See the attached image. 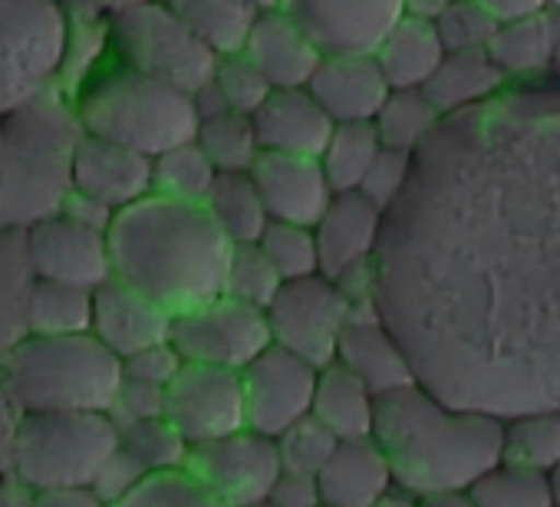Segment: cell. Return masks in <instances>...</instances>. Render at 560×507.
<instances>
[{"label":"cell","instance_id":"1","mask_svg":"<svg viewBox=\"0 0 560 507\" xmlns=\"http://www.w3.org/2000/svg\"><path fill=\"white\" fill-rule=\"evenodd\" d=\"M376 307L445 402L494 418L560 409V83L511 86L416 152Z\"/></svg>","mask_w":560,"mask_h":507},{"label":"cell","instance_id":"2","mask_svg":"<svg viewBox=\"0 0 560 507\" xmlns=\"http://www.w3.org/2000/svg\"><path fill=\"white\" fill-rule=\"evenodd\" d=\"M231 244L205 204L149 194L109 224L113 281L136 287L172 314L224 294Z\"/></svg>","mask_w":560,"mask_h":507},{"label":"cell","instance_id":"3","mask_svg":"<svg viewBox=\"0 0 560 507\" xmlns=\"http://www.w3.org/2000/svg\"><path fill=\"white\" fill-rule=\"evenodd\" d=\"M373 438L416 497L471 491L504 458V418L452 405L422 382L380 399Z\"/></svg>","mask_w":560,"mask_h":507},{"label":"cell","instance_id":"4","mask_svg":"<svg viewBox=\"0 0 560 507\" xmlns=\"http://www.w3.org/2000/svg\"><path fill=\"white\" fill-rule=\"evenodd\" d=\"M0 122H4L0 227L27 231L70 204L83 126L77 109L50 93Z\"/></svg>","mask_w":560,"mask_h":507},{"label":"cell","instance_id":"5","mask_svg":"<svg viewBox=\"0 0 560 507\" xmlns=\"http://www.w3.org/2000/svg\"><path fill=\"white\" fill-rule=\"evenodd\" d=\"M122 382V359L93 333H24L0 356V389L21 412L113 415Z\"/></svg>","mask_w":560,"mask_h":507},{"label":"cell","instance_id":"6","mask_svg":"<svg viewBox=\"0 0 560 507\" xmlns=\"http://www.w3.org/2000/svg\"><path fill=\"white\" fill-rule=\"evenodd\" d=\"M73 109L86 135L126 145L145 158H159L168 149L195 142L201 122L191 93L129 67L93 76L80 90Z\"/></svg>","mask_w":560,"mask_h":507},{"label":"cell","instance_id":"7","mask_svg":"<svg viewBox=\"0 0 560 507\" xmlns=\"http://www.w3.org/2000/svg\"><path fill=\"white\" fill-rule=\"evenodd\" d=\"M119 445L122 432L113 415L21 412L11 438V464L31 494L50 487H93Z\"/></svg>","mask_w":560,"mask_h":507},{"label":"cell","instance_id":"8","mask_svg":"<svg viewBox=\"0 0 560 507\" xmlns=\"http://www.w3.org/2000/svg\"><path fill=\"white\" fill-rule=\"evenodd\" d=\"M70 50L63 0H0V119L44 99Z\"/></svg>","mask_w":560,"mask_h":507},{"label":"cell","instance_id":"9","mask_svg":"<svg viewBox=\"0 0 560 507\" xmlns=\"http://www.w3.org/2000/svg\"><path fill=\"white\" fill-rule=\"evenodd\" d=\"M106 40L116 50L122 67L142 76L162 80L191 96L211 86L218 63H221V57L165 4V0L113 11L106 24Z\"/></svg>","mask_w":560,"mask_h":507},{"label":"cell","instance_id":"10","mask_svg":"<svg viewBox=\"0 0 560 507\" xmlns=\"http://www.w3.org/2000/svg\"><path fill=\"white\" fill-rule=\"evenodd\" d=\"M172 346L185 363L244 373L264 350L273 346V337L264 310L221 294L211 304L175 314Z\"/></svg>","mask_w":560,"mask_h":507},{"label":"cell","instance_id":"11","mask_svg":"<svg viewBox=\"0 0 560 507\" xmlns=\"http://www.w3.org/2000/svg\"><path fill=\"white\" fill-rule=\"evenodd\" d=\"M350 300L324 274L291 281L267 307L273 346H284L317 369L337 363L340 337L350 323Z\"/></svg>","mask_w":560,"mask_h":507},{"label":"cell","instance_id":"12","mask_svg":"<svg viewBox=\"0 0 560 507\" xmlns=\"http://www.w3.org/2000/svg\"><path fill=\"white\" fill-rule=\"evenodd\" d=\"M27 268L37 281L100 291L113 281L109 231L60 211L24 231Z\"/></svg>","mask_w":560,"mask_h":507},{"label":"cell","instance_id":"13","mask_svg":"<svg viewBox=\"0 0 560 507\" xmlns=\"http://www.w3.org/2000/svg\"><path fill=\"white\" fill-rule=\"evenodd\" d=\"M185 471L198 477L224 507H244L267 500L284 464H280L273 438L254 428H241L234 435L195 445Z\"/></svg>","mask_w":560,"mask_h":507},{"label":"cell","instance_id":"14","mask_svg":"<svg viewBox=\"0 0 560 507\" xmlns=\"http://www.w3.org/2000/svg\"><path fill=\"white\" fill-rule=\"evenodd\" d=\"M320 369L284 346L264 350L244 373V402L247 428L280 438L288 428L304 422L314 412Z\"/></svg>","mask_w":560,"mask_h":507},{"label":"cell","instance_id":"15","mask_svg":"<svg viewBox=\"0 0 560 507\" xmlns=\"http://www.w3.org/2000/svg\"><path fill=\"white\" fill-rule=\"evenodd\" d=\"M165 418L185 435L191 448L247 428L241 373L185 363L165 392Z\"/></svg>","mask_w":560,"mask_h":507},{"label":"cell","instance_id":"16","mask_svg":"<svg viewBox=\"0 0 560 507\" xmlns=\"http://www.w3.org/2000/svg\"><path fill=\"white\" fill-rule=\"evenodd\" d=\"M324 50V57L376 54L386 34L406 17L402 0H280Z\"/></svg>","mask_w":560,"mask_h":507},{"label":"cell","instance_id":"17","mask_svg":"<svg viewBox=\"0 0 560 507\" xmlns=\"http://www.w3.org/2000/svg\"><path fill=\"white\" fill-rule=\"evenodd\" d=\"M73 194L119 214L155 194L152 158L83 132L73 162Z\"/></svg>","mask_w":560,"mask_h":507},{"label":"cell","instance_id":"18","mask_svg":"<svg viewBox=\"0 0 560 507\" xmlns=\"http://www.w3.org/2000/svg\"><path fill=\"white\" fill-rule=\"evenodd\" d=\"M386 231V211H380L360 191L334 194L330 208L317 221L320 274L327 281H343L347 274L376 264V254Z\"/></svg>","mask_w":560,"mask_h":507},{"label":"cell","instance_id":"19","mask_svg":"<svg viewBox=\"0 0 560 507\" xmlns=\"http://www.w3.org/2000/svg\"><path fill=\"white\" fill-rule=\"evenodd\" d=\"M250 178L267 204L270 221L280 224L317 227V221L337 194L320 168V158L260 152V158L250 168Z\"/></svg>","mask_w":560,"mask_h":507},{"label":"cell","instance_id":"20","mask_svg":"<svg viewBox=\"0 0 560 507\" xmlns=\"http://www.w3.org/2000/svg\"><path fill=\"white\" fill-rule=\"evenodd\" d=\"M337 363L343 369H350L363 386H370L376 399L393 396L409 386H419L412 356L406 353L399 337L386 327L380 310L350 317V323L340 337V346H337Z\"/></svg>","mask_w":560,"mask_h":507},{"label":"cell","instance_id":"21","mask_svg":"<svg viewBox=\"0 0 560 507\" xmlns=\"http://www.w3.org/2000/svg\"><path fill=\"white\" fill-rule=\"evenodd\" d=\"M241 54L250 57L273 90H307L324 60L314 37L280 8L257 14Z\"/></svg>","mask_w":560,"mask_h":507},{"label":"cell","instance_id":"22","mask_svg":"<svg viewBox=\"0 0 560 507\" xmlns=\"http://www.w3.org/2000/svg\"><path fill=\"white\" fill-rule=\"evenodd\" d=\"M175 314L139 294L122 281H109L96 291L93 310V337L103 340L119 359H129L149 346L172 340Z\"/></svg>","mask_w":560,"mask_h":507},{"label":"cell","instance_id":"23","mask_svg":"<svg viewBox=\"0 0 560 507\" xmlns=\"http://www.w3.org/2000/svg\"><path fill=\"white\" fill-rule=\"evenodd\" d=\"M250 119L260 152L298 158H320L337 129L311 90H273Z\"/></svg>","mask_w":560,"mask_h":507},{"label":"cell","instance_id":"24","mask_svg":"<svg viewBox=\"0 0 560 507\" xmlns=\"http://www.w3.org/2000/svg\"><path fill=\"white\" fill-rule=\"evenodd\" d=\"M307 90L337 126L373 122L393 93L376 57L370 54L324 57Z\"/></svg>","mask_w":560,"mask_h":507},{"label":"cell","instance_id":"25","mask_svg":"<svg viewBox=\"0 0 560 507\" xmlns=\"http://www.w3.org/2000/svg\"><path fill=\"white\" fill-rule=\"evenodd\" d=\"M317 481L324 504L330 507H373L393 487H399L393 464L376 438L340 441Z\"/></svg>","mask_w":560,"mask_h":507},{"label":"cell","instance_id":"26","mask_svg":"<svg viewBox=\"0 0 560 507\" xmlns=\"http://www.w3.org/2000/svg\"><path fill=\"white\" fill-rule=\"evenodd\" d=\"M557 40H560V17L553 11H544L534 17L501 24L488 47V57L494 60V67L504 73L508 83H521V86L547 83L544 76H550L553 70Z\"/></svg>","mask_w":560,"mask_h":507},{"label":"cell","instance_id":"27","mask_svg":"<svg viewBox=\"0 0 560 507\" xmlns=\"http://www.w3.org/2000/svg\"><path fill=\"white\" fill-rule=\"evenodd\" d=\"M508 90H511V83L504 80V73L494 67V60L485 50L445 54L435 76L425 83V96L442 113V119L481 109Z\"/></svg>","mask_w":560,"mask_h":507},{"label":"cell","instance_id":"28","mask_svg":"<svg viewBox=\"0 0 560 507\" xmlns=\"http://www.w3.org/2000/svg\"><path fill=\"white\" fill-rule=\"evenodd\" d=\"M376 405L370 386H363L350 369L330 363L320 369L317 396H314V418L337 438V441H360L373 438L376 432Z\"/></svg>","mask_w":560,"mask_h":507},{"label":"cell","instance_id":"29","mask_svg":"<svg viewBox=\"0 0 560 507\" xmlns=\"http://www.w3.org/2000/svg\"><path fill=\"white\" fill-rule=\"evenodd\" d=\"M373 57L393 90H425L439 63L445 60V47L432 21H419L406 14L386 34V40L376 47Z\"/></svg>","mask_w":560,"mask_h":507},{"label":"cell","instance_id":"30","mask_svg":"<svg viewBox=\"0 0 560 507\" xmlns=\"http://www.w3.org/2000/svg\"><path fill=\"white\" fill-rule=\"evenodd\" d=\"M93 310H96V291L34 278L24 297V327L27 333H40V337L93 333Z\"/></svg>","mask_w":560,"mask_h":507},{"label":"cell","instance_id":"31","mask_svg":"<svg viewBox=\"0 0 560 507\" xmlns=\"http://www.w3.org/2000/svg\"><path fill=\"white\" fill-rule=\"evenodd\" d=\"M205 208L231 247L234 244H257L270 224L267 204H264L250 172L218 175L211 194L205 198Z\"/></svg>","mask_w":560,"mask_h":507},{"label":"cell","instance_id":"32","mask_svg":"<svg viewBox=\"0 0 560 507\" xmlns=\"http://www.w3.org/2000/svg\"><path fill=\"white\" fill-rule=\"evenodd\" d=\"M165 4L218 54H241L250 27L257 21V8L250 0H165Z\"/></svg>","mask_w":560,"mask_h":507},{"label":"cell","instance_id":"33","mask_svg":"<svg viewBox=\"0 0 560 507\" xmlns=\"http://www.w3.org/2000/svg\"><path fill=\"white\" fill-rule=\"evenodd\" d=\"M442 113L432 106L425 90H393L383 103L380 116L373 119L380 142L399 152H419L442 126Z\"/></svg>","mask_w":560,"mask_h":507},{"label":"cell","instance_id":"34","mask_svg":"<svg viewBox=\"0 0 560 507\" xmlns=\"http://www.w3.org/2000/svg\"><path fill=\"white\" fill-rule=\"evenodd\" d=\"M380 152H383V142L373 122H347L334 129L320 155V168L337 194H350V191H360Z\"/></svg>","mask_w":560,"mask_h":507},{"label":"cell","instance_id":"35","mask_svg":"<svg viewBox=\"0 0 560 507\" xmlns=\"http://www.w3.org/2000/svg\"><path fill=\"white\" fill-rule=\"evenodd\" d=\"M195 142L211 158L218 175L250 172L254 162L260 158V142H257V132H254V119L241 116L234 109L201 116Z\"/></svg>","mask_w":560,"mask_h":507},{"label":"cell","instance_id":"36","mask_svg":"<svg viewBox=\"0 0 560 507\" xmlns=\"http://www.w3.org/2000/svg\"><path fill=\"white\" fill-rule=\"evenodd\" d=\"M501 461L550 474L560 464V409L504 418V458Z\"/></svg>","mask_w":560,"mask_h":507},{"label":"cell","instance_id":"37","mask_svg":"<svg viewBox=\"0 0 560 507\" xmlns=\"http://www.w3.org/2000/svg\"><path fill=\"white\" fill-rule=\"evenodd\" d=\"M152 178H155V194L205 204V198L218 181V168L211 165V158L201 152L198 142H185L152 158Z\"/></svg>","mask_w":560,"mask_h":507},{"label":"cell","instance_id":"38","mask_svg":"<svg viewBox=\"0 0 560 507\" xmlns=\"http://www.w3.org/2000/svg\"><path fill=\"white\" fill-rule=\"evenodd\" d=\"M122 432V448L149 471V474H168V471H185L191 458V445L185 435L165 418H142L119 425Z\"/></svg>","mask_w":560,"mask_h":507},{"label":"cell","instance_id":"39","mask_svg":"<svg viewBox=\"0 0 560 507\" xmlns=\"http://www.w3.org/2000/svg\"><path fill=\"white\" fill-rule=\"evenodd\" d=\"M280 287H284V281H280V274L267 261L260 244H234L231 247L228 268H224V297L267 314V307L273 304Z\"/></svg>","mask_w":560,"mask_h":507},{"label":"cell","instance_id":"40","mask_svg":"<svg viewBox=\"0 0 560 507\" xmlns=\"http://www.w3.org/2000/svg\"><path fill=\"white\" fill-rule=\"evenodd\" d=\"M260 250L267 254V261L280 274V281H307L320 274V250H317V234L314 227L301 224H280L270 221L264 237L257 240Z\"/></svg>","mask_w":560,"mask_h":507},{"label":"cell","instance_id":"41","mask_svg":"<svg viewBox=\"0 0 560 507\" xmlns=\"http://www.w3.org/2000/svg\"><path fill=\"white\" fill-rule=\"evenodd\" d=\"M471 497L478 507H553L550 481L540 471L517 464H494L475 487Z\"/></svg>","mask_w":560,"mask_h":507},{"label":"cell","instance_id":"42","mask_svg":"<svg viewBox=\"0 0 560 507\" xmlns=\"http://www.w3.org/2000/svg\"><path fill=\"white\" fill-rule=\"evenodd\" d=\"M432 24L439 31L445 54H478V50L488 54V47L501 27L485 8L475 4V0H455V4L445 14H439Z\"/></svg>","mask_w":560,"mask_h":507},{"label":"cell","instance_id":"43","mask_svg":"<svg viewBox=\"0 0 560 507\" xmlns=\"http://www.w3.org/2000/svg\"><path fill=\"white\" fill-rule=\"evenodd\" d=\"M113 507H224V504L188 471H168V474H149L126 500Z\"/></svg>","mask_w":560,"mask_h":507},{"label":"cell","instance_id":"44","mask_svg":"<svg viewBox=\"0 0 560 507\" xmlns=\"http://www.w3.org/2000/svg\"><path fill=\"white\" fill-rule=\"evenodd\" d=\"M211 86L218 90L221 103L241 116H254L273 93V86L267 83V76L250 63V57L244 54H231L221 57L218 73L211 80Z\"/></svg>","mask_w":560,"mask_h":507},{"label":"cell","instance_id":"45","mask_svg":"<svg viewBox=\"0 0 560 507\" xmlns=\"http://www.w3.org/2000/svg\"><path fill=\"white\" fill-rule=\"evenodd\" d=\"M273 441H277L284 471H301V474H314V477H320V471L327 468V461L334 458V451L340 445L314 415H307L304 422H298L294 428H288Z\"/></svg>","mask_w":560,"mask_h":507},{"label":"cell","instance_id":"46","mask_svg":"<svg viewBox=\"0 0 560 507\" xmlns=\"http://www.w3.org/2000/svg\"><path fill=\"white\" fill-rule=\"evenodd\" d=\"M412 172H416V155L412 152H399V149H386L380 152V158L373 162L370 175L360 185V194L370 198L380 211H393L402 194L412 185Z\"/></svg>","mask_w":560,"mask_h":507},{"label":"cell","instance_id":"47","mask_svg":"<svg viewBox=\"0 0 560 507\" xmlns=\"http://www.w3.org/2000/svg\"><path fill=\"white\" fill-rule=\"evenodd\" d=\"M182 369H185V359L172 346V340L168 343H159V346H149V350L136 353L129 359H122L126 379L142 382V386H155V389H168L178 379Z\"/></svg>","mask_w":560,"mask_h":507},{"label":"cell","instance_id":"48","mask_svg":"<svg viewBox=\"0 0 560 507\" xmlns=\"http://www.w3.org/2000/svg\"><path fill=\"white\" fill-rule=\"evenodd\" d=\"M149 477V471L119 445V451L103 464V471L96 474V481H93V491L113 507V504H119V500H126L142 481Z\"/></svg>","mask_w":560,"mask_h":507},{"label":"cell","instance_id":"49","mask_svg":"<svg viewBox=\"0 0 560 507\" xmlns=\"http://www.w3.org/2000/svg\"><path fill=\"white\" fill-rule=\"evenodd\" d=\"M165 392L168 389H155V386H142V382L126 379L122 382V392L116 399L113 418L119 425L142 422V418H159V415H165Z\"/></svg>","mask_w":560,"mask_h":507},{"label":"cell","instance_id":"50","mask_svg":"<svg viewBox=\"0 0 560 507\" xmlns=\"http://www.w3.org/2000/svg\"><path fill=\"white\" fill-rule=\"evenodd\" d=\"M267 500L273 507H324L320 481L314 474H301V471H280Z\"/></svg>","mask_w":560,"mask_h":507},{"label":"cell","instance_id":"51","mask_svg":"<svg viewBox=\"0 0 560 507\" xmlns=\"http://www.w3.org/2000/svg\"><path fill=\"white\" fill-rule=\"evenodd\" d=\"M31 507H109L93 487H50L34 491Z\"/></svg>","mask_w":560,"mask_h":507},{"label":"cell","instance_id":"52","mask_svg":"<svg viewBox=\"0 0 560 507\" xmlns=\"http://www.w3.org/2000/svg\"><path fill=\"white\" fill-rule=\"evenodd\" d=\"M478 8H485L498 24L508 21H521V17H534L550 11V0H475Z\"/></svg>","mask_w":560,"mask_h":507},{"label":"cell","instance_id":"53","mask_svg":"<svg viewBox=\"0 0 560 507\" xmlns=\"http://www.w3.org/2000/svg\"><path fill=\"white\" fill-rule=\"evenodd\" d=\"M419 507H478L471 491H435V494H422Z\"/></svg>","mask_w":560,"mask_h":507},{"label":"cell","instance_id":"54","mask_svg":"<svg viewBox=\"0 0 560 507\" xmlns=\"http://www.w3.org/2000/svg\"><path fill=\"white\" fill-rule=\"evenodd\" d=\"M406 4V14L409 17H419V21H435L439 14H445L455 0H402Z\"/></svg>","mask_w":560,"mask_h":507},{"label":"cell","instance_id":"55","mask_svg":"<svg viewBox=\"0 0 560 507\" xmlns=\"http://www.w3.org/2000/svg\"><path fill=\"white\" fill-rule=\"evenodd\" d=\"M373 507H419V497L402 491V487H393L383 500H376Z\"/></svg>","mask_w":560,"mask_h":507},{"label":"cell","instance_id":"56","mask_svg":"<svg viewBox=\"0 0 560 507\" xmlns=\"http://www.w3.org/2000/svg\"><path fill=\"white\" fill-rule=\"evenodd\" d=\"M0 507H31V491L27 494H14L8 487H0Z\"/></svg>","mask_w":560,"mask_h":507},{"label":"cell","instance_id":"57","mask_svg":"<svg viewBox=\"0 0 560 507\" xmlns=\"http://www.w3.org/2000/svg\"><path fill=\"white\" fill-rule=\"evenodd\" d=\"M547 481H550V494H553V507H560V464L547 474Z\"/></svg>","mask_w":560,"mask_h":507},{"label":"cell","instance_id":"58","mask_svg":"<svg viewBox=\"0 0 560 507\" xmlns=\"http://www.w3.org/2000/svg\"><path fill=\"white\" fill-rule=\"evenodd\" d=\"M250 4L264 14V11H277V8H280V0H250Z\"/></svg>","mask_w":560,"mask_h":507},{"label":"cell","instance_id":"59","mask_svg":"<svg viewBox=\"0 0 560 507\" xmlns=\"http://www.w3.org/2000/svg\"><path fill=\"white\" fill-rule=\"evenodd\" d=\"M553 83H560V40H557V54H553V70H550Z\"/></svg>","mask_w":560,"mask_h":507},{"label":"cell","instance_id":"60","mask_svg":"<svg viewBox=\"0 0 560 507\" xmlns=\"http://www.w3.org/2000/svg\"><path fill=\"white\" fill-rule=\"evenodd\" d=\"M0 165H4V122H0Z\"/></svg>","mask_w":560,"mask_h":507},{"label":"cell","instance_id":"61","mask_svg":"<svg viewBox=\"0 0 560 507\" xmlns=\"http://www.w3.org/2000/svg\"><path fill=\"white\" fill-rule=\"evenodd\" d=\"M70 4H109V0H70Z\"/></svg>","mask_w":560,"mask_h":507},{"label":"cell","instance_id":"62","mask_svg":"<svg viewBox=\"0 0 560 507\" xmlns=\"http://www.w3.org/2000/svg\"><path fill=\"white\" fill-rule=\"evenodd\" d=\"M244 507H273L270 500H257V504H244Z\"/></svg>","mask_w":560,"mask_h":507},{"label":"cell","instance_id":"63","mask_svg":"<svg viewBox=\"0 0 560 507\" xmlns=\"http://www.w3.org/2000/svg\"><path fill=\"white\" fill-rule=\"evenodd\" d=\"M550 11H553V14L560 17V0H550Z\"/></svg>","mask_w":560,"mask_h":507},{"label":"cell","instance_id":"64","mask_svg":"<svg viewBox=\"0 0 560 507\" xmlns=\"http://www.w3.org/2000/svg\"><path fill=\"white\" fill-rule=\"evenodd\" d=\"M324 507H330V504H324Z\"/></svg>","mask_w":560,"mask_h":507}]
</instances>
